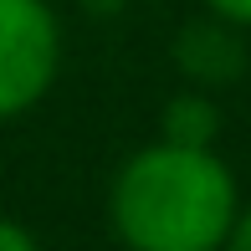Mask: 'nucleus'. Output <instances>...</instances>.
Listing matches in <instances>:
<instances>
[{"instance_id": "20e7f679", "label": "nucleus", "mask_w": 251, "mask_h": 251, "mask_svg": "<svg viewBox=\"0 0 251 251\" xmlns=\"http://www.w3.org/2000/svg\"><path fill=\"white\" fill-rule=\"evenodd\" d=\"M200 5H205V16L221 21V26H231V31H251V0H200Z\"/></svg>"}, {"instance_id": "7ed1b4c3", "label": "nucleus", "mask_w": 251, "mask_h": 251, "mask_svg": "<svg viewBox=\"0 0 251 251\" xmlns=\"http://www.w3.org/2000/svg\"><path fill=\"white\" fill-rule=\"evenodd\" d=\"M215 128H221V113L205 87H190V93H175L164 102V128L159 139L169 144H190V149H215Z\"/></svg>"}, {"instance_id": "423d86ee", "label": "nucleus", "mask_w": 251, "mask_h": 251, "mask_svg": "<svg viewBox=\"0 0 251 251\" xmlns=\"http://www.w3.org/2000/svg\"><path fill=\"white\" fill-rule=\"evenodd\" d=\"M226 251H251V205H241V215H236V231H231V241H226Z\"/></svg>"}, {"instance_id": "f03ea898", "label": "nucleus", "mask_w": 251, "mask_h": 251, "mask_svg": "<svg viewBox=\"0 0 251 251\" xmlns=\"http://www.w3.org/2000/svg\"><path fill=\"white\" fill-rule=\"evenodd\" d=\"M62 72V21L47 0H0V123L41 108Z\"/></svg>"}, {"instance_id": "39448f33", "label": "nucleus", "mask_w": 251, "mask_h": 251, "mask_svg": "<svg viewBox=\"0 0 251 251\" xmlns=\"http://www.w3.org/2000/svg\"><path fill=\"white\" fill-rule=\"evenodd\" d=\"M0 251H41V241H36V236H31L21 221L0 215Z\"/></svg>"}, {"instance_id": "f257e3e1", "label": "nucleus", "mask_w": 251, "mask_h": 251, "mask_svg": "<svg viewBox=\"0 0 251 251\" xmlns=\"http://www.w3.org/2000/svg\"><path fill=\"white\" fill-rule=\"evenodd\" d=\"M241 185L215 149L154 139L113 169L108 231L123 251H226Z\"/></svg>"}]
</instances>
